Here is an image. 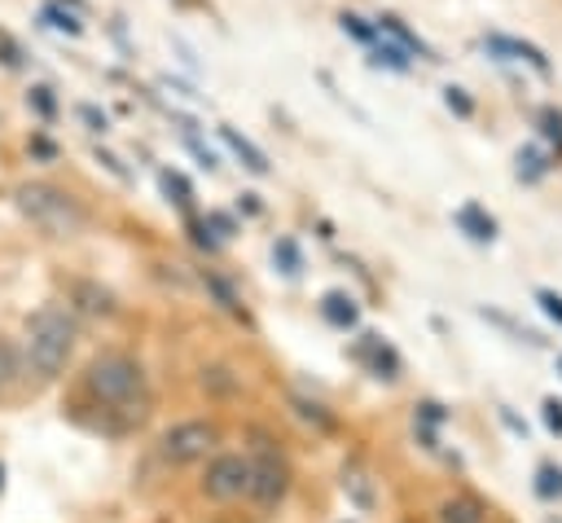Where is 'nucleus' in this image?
Listing matches in <instances>:
<instances>
[{"instance_id": "nucleus-8", "label": "nucleus", "mask_w": 562, "mask_h": 523, "mask_svg": "<svg viewBox=\"0 0 562 523\" xmlns=\"http://www.w3.org/2000/svg\"><path fill=\"white\" fill-rule=\"evenodd\" d=\"M373 26H378V35H386L391 44H400L408 57H426V53H430V48H426V44H422V40H417V35H413V31H408L400 18H395V13H382V18H373Z\"/></svg>"}, {"instance_id": "nucleus-18", "label": "nucleus", "mask_w": 562, "mask_h": 523, "mask_svg": "<svg viewBox=\"0 0 562 523\" xmlns=\"http://www.w3.org/2000/svg\"><path fill=\"white\" fill-rule=\"evenodd\" d=\"M342 31H351L356 40H364V44H373L378 40V26H369L364 18H356V13H342Z\"/></svg>"}, {"instance_id": "nucleus-7", "label": "nucleus", "mask_w": 562, "mask_h": 523, "mask_svg": "<svg viewBox=\"0 0 562 523\" xmlns=\"http://www.w3.org/2000/svg\"><path fill=\"white\" fill-rule=\"evenodd\" d=\"M483 48L487 53H496L501 62H527L531 70H549V57L536 48V44H527V40H514V35H483Z\"/></svg>"}, {"instance_id": "nucleus-11", "label": "nucleus", "mask_w": 562, "mask_h": 523, "mask_svg": "<svg viewBox=\"0 0 562 523\" xmlns=\"http://www.w3.org/2000/svg\"><path fill=\"white\" fill-rule=\"evenodd\" d=\"M321 312H325V321L338 325V330H351V325H356V303H351L347 294H338V290L321 299Z\"/></svg>"}, {"instance_id": "nucleus-14", "label": "nucleus", "mask_w": 562, "mask_h": 523, "mask_svg": "<svg viewBox=\"0 0 562 523\" xmlns=\"http://www.w3.org/2000/svg\"><path fill=\"white\" fill-rule=\"evenodd\" d=\"M158 180H162V193H167L171 202H180V207H189V198H193V189H189V180H184L180 171H162Z\"/></svg>"}, {"instance_id": "nucleus-19", "label": "nucleus", "mask_w": 562, "mask_h": 523, "mask_svg": "<svg viewBox=\"0 0 562 523\" xmlns=\"http://www.w3.org/2000/svg\"><path fill=\"white\" fill-rule=\"evenodd\" d=\"M26 101H31V105H35V110H40L44 119H53V114H57V101H53V88H44V84H35Z\"/></svg>"}, {"instance_id": "nucleus-22", "label": "nucleus", "mask_w": 562, "mask_h": 523, "mask_svg": "<svg viewBox=\"0 0 562 523\" xmlns=\"http://www.w3.org/2000/svg\"><path fill=\"white\" fill-rule=\"evenodd\" d=\"M536 299H540V308H544V312H549V316H553V321L562 325V294H558V290H544V286H540V290H536Z\"/></svg>"}, {"instance_id": "nucleus-5", "label": "nucleus", "mask_w": 562, "mask_h": 523, "mask_svg": "<svg viewBox=\"0 0 562 523\" xmlns=\"http://www.w3.org/2000/svg\"><path fill=\"white\" fill-rule=\"evenodd\" d=\"M215 444H220L215 422L189 418V422H176L171 431H162L158 453H162V461H171V466H189V461H202L206 453H215Z\"/></svg>"}, {"instance_id": "nucleus-27", "label": "nucleus", "mask_w": 562, "mask_h": 523, "mask_svg": "<svg viewBox=\"0 0 562 523\" xmlns=\"http://www.w3.org/2000/svg\"><path fill=\"white\" fill-rule=\"evenodd\" d=\"M544 132H549V136H553V141H562V119H558V114H553V110H549V114H544Z\"/></svg>"}, {"instance_id": "nucleus-13", "label": "nucleus", "mask_w": 562, "mask_h": 523, "mask_svg": "<svg viewBox=\"0 0 562 523\" xmlns=\"http://www.w3.org/2000/svg\"><path fill=\"white\" fill-rule=\"evenodd\" d=\"M373 62H386L391 70H408V66H413V57H408L400 44H391L386 35H378V40H373Z\"/></svg>"}, {"instance_id": "nucleus-17", "label": "nucleus", "mask_w": 562, "mask_h": 523, "mask_svg": "<svg viewBox=\"0 0 562 523\" xmlns=\"http://www.w3.org/2000/svg\"><path fill=\"white\" fill-rule=\"evenodd\" d=\"M272 259H281V272H299V246H294L290 237H281V242L272 246Z\"/></svg>"}, {"instance_id": "nucleus-2", "label": "nucleus", "mask_w": 562, "mask_h": 523, "mask_svg": "<svg viewBox=\"0 0 562 523\" xmlns=\"http://www.w3.org/2000/svg\"><path fill=\"white\" fill-rule=\"evenodd\" d=\"M83 391L92 396L97 409L123 413L127 422H140V418H145V404H149L145 369H140V360H132V356H123V352H105V356L88 360V369H83Z\"/></svg>"}, {"instance_id": "nucleus-24", "label": "nucleus", "mask_w": 562, "mask_h": 523, "mask_svg": "<svg viewBox=\"0 0 562 523\" xmlns=\"http://www.w3.org/2000/svg\"><path fill=\"white\" fill-rule=\"evenodd\" d=\"M79 119H83V123H88L92 132H105V127H110V119H105V114H101L97 105H79Z\"/></svg>"}, {"instance_id": "nucleus-23", "label": "nucleus", "mask_w": 562, "mask_h": 523, "mask_svg": "<svg viewBox=\"0 0 562 523\" xmlns=\"http://www.w3.org/2000/svg\"><path fill=\"white\" fill-rule=\"evenodd\" d=\"M360 479H364L360 470H342V488H351V492H356V501H360V505H369L373 497H369V488H364Z\"/></svg>"}, {"instance_id": "nucleus-25", "label": "nucleus", "mask_w": 562, "mask_h": 523, "mask_svg": "<svg viewBox=\"0 0 562 523\" xmlns=\"http://www.w3.org/2000/svg\"><path fill=\"white\" fill-rule=\"evenodd\" d=\"M544 426L562 435V400H544Z\"/></svg>"}, {"instance_id": "nucleus-6", "label": "nucleus", "mask_w": 562, "mask_h": 523, "mask_svg": "<svg viewBox=\"0 0 562 523\" xmlns=\"http://www.w3.org/2000/svg\"><path fill=\"white\" fill-rule=\"evenodd\" d=\"M202 492L211 501H224V505L250 497V457L246 453H220V457H211L206 461V475H202Z\"/></svg>"}, {"instance_id": "nucleus-1", "label": "nucleus", "mask_w": 562, "mask_h": 523, "mask_svg": "<svg viewBox=\"0 0 562 523\" xmlns=\"http://www.w3.org/2000/svg\"><path fill=\"white\" fill-rule=\"evenodd\" d=\"M75 338H79V325H75L70 308L40 303L22 325V365L35 378L53 382V378H61V369H66V360L75 352Z\"/></svg>"}, {"instance_id": "nucleus-9", "label": "nucleus", "mask_w": 562, "mask_h": 523, "mask_svg": "<svg viewBox=\"0 0 562 523\" xmlns=\"http://www.w3.org/2000/svg\"><path fill=\"white\" fill-rule=\"evenodd\" d=\"M220 136H224V145H228V149L241 158V167H246V171H255V176H263V171H268V158H263V149H259L255 141H246L237 127H220Z\"/></svg>"}, {"instance_id": "nucleus-26", "label": "nucleus", "mask_w": 562, "mask_h": 523, "mask_svg": "<svg viewBox=\"0 0 562 523\" xmlns=\"http://www.w3.org/2000/svg\"><path fill=\"white\" fill-rule=\"evenodd\" d=\"M0 53H4V57H0L4 66H18V62H22V53H18V44H13L9 35H0Z\"/></svg>"}, {"instance_id": "nucleus-16", "label": "nucleus", "mask_w": 562, "mask_h": 523, "mask_svg": "<svg viewBox=\"0 0 562 523\" xmlns=\"http://www.w3.org/2000/svg\"><path fill=\"white\" fill-rule=\"evenodd\" d=\"M443 523H479V505L474 501H448L443 505Z\"/></svg>"}, {"instance_id": "nucleus-4", "label": "nucleus", "mask_w": 562, "mask_h": 523, "mask_svg": "<svg viewBox=\"0 0 562 523\" xmlns=\"http://www.w3.org/2000/svg\"><path fill=\"white\" fill-rule=\"evenodd\" d=\"M285 492H290V461H285L281 448H272L268 439H259L255 453H250V497L263 510H272V505H281Z\"/></svg>"}, {"instance_id": "nucleus-28", "label": "nucleus", "mask_w": 562, "mask_h": 523, "mask_svg": "<svg viewBox=\"0 0 562 523\" xmlns=\"http://www.w3.org/2000/svg\"><path fill=\"white\" fill-rule=\"evenodd\" d=\"M31 149H35L40 158H53V154H57V149H53V145H48L44 136H31Z\"/></svg>"}, {"instance_id": "nucleus-12", "label": "nucleus", "mask_w": 562, "mask_h": 523, "mask_svg": "<svg viewBox=\"0 0 562 523\" xmlns=\"http://www.w3.org/2000/svg\"><path fill=\"white\" fill-rule=\"evenodd\" d=\"M40 22H44L48 31H61V35H79V31H83L79 18H75L66 4H57V0H48V4L40 9Z\"/></svg>"}, {"instance_id": "nucleus-3", "label": "nucleus", "mask_w": 562, "mask_h": 523, "mask_svg": "<svg viewBox=\"0 0 562 523\" xmlns=\"http://www.w3.org/2000/svg\"><path fill=\"white\" fill-rule=\"evenodd\" d=\"M13 202H18V211H22L40 233H48V237H75V233H83V224H88L83 207H79L61 185H48V180L18 185V189H13Z\"/></svg>"}, {"instance_id": "nucleus-15", "label": "nucleus", "mask_w": 562, "mask_h": 523, "mask_svg": "<svg viewBox=\"0 0 562 523\" xmlns=\"http://www.w3.org/2000/svg\"><path fill=\"white\" fill-rule=\"evenodd\" d=\"M536 492H540L544 501L562 497V470H558V466H544V470L536 475Z\"/></svg>"}, {"instance_id": "nucleus-29", "label": "nucleus", "mask_w": 562, "mask_h": 523, "mask_svg": "<svg viewBox=\"0 0 562 523\" xmlns=\"http://www.w3.org/2000/svg\"><path fill=\"white\" fill-rule=\"evenodd\" d=\"M558 369H562V356H558Z\"/></svg>"}, {"instance_id": "nucleus-20", "label": "nucleus", "mask_w": 562, "mask_h": 523, "mask_svg": "<svg viewBox=\"0 0 562 523\" xmlns=\"http://www.w3.org/2000/svg\"><path fill=\"white\" fill-rule=\"evenodd\" d=\"M443 101H448V110H452V114H461V119H470V114H474V101L465 97V88H443Z\"/></svg>"}, {"instance_id": "nucleus-21", "label": "nucleus", "mask_w": 562, "mask_h": 523, "mask_svg": "<svg viewBox=\"0 0 562 523\" xmlns=\"http://www.w3.org/2000/svg\"><path fill=\"white\" fill-rule=\"evenodd\" d=\"M540 171H544V158H540L536 149H522V154H518V176H527V180H536Z\"/></svg>"}, {"instance_id": "nucleus-10", "label": "nucleus", "mask_w": 562, "mask_h": 523, "mask_svg": "<svg viewBox=\"0 0 562 523\" xmlns=\"http://www.w3.org/2000/svg\"><path fill=\"white\" fill-rule=\"evenodd\" d=\"M457 224H461L474 242H492V237H496V220H492L483 207H474V202H465V207L457 211Z\"/></svg>"}]
</instances>
